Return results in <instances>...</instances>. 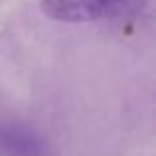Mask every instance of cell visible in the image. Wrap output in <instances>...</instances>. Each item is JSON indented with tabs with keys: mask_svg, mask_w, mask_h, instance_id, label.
<instances>
[{
	"mask_svg": "<svg viewBox=\"0 0 156 156\" xmlns=\"http://www.w3.org/2000/svg\"><path fill=\"white\" fill-rule=\"evenodd\" d=\"M138 2L140 0H42V12L55 22L85 24L121 16Z\"/></svg>",
	"mask_w": 156,
	"mask_h": 156,
	"instance_id": "6da1fadb",
	"label": "cell"
},
{
	"mask_svg": "<svg viewBox=\"0 0 156 156\" xmlns=\"http://www.w3.org/2000/svg\"><path fill=\"white\" fill-rule=\"evenodd\" d=\"M0 156H48L46 144L26 126L0 125Z\"/></svg>",
	"mask_w": 156,
	"mask_h": 156,
	"instance_id": "7a4b0ae2",
	"label": "cell"
}]
</instances>
